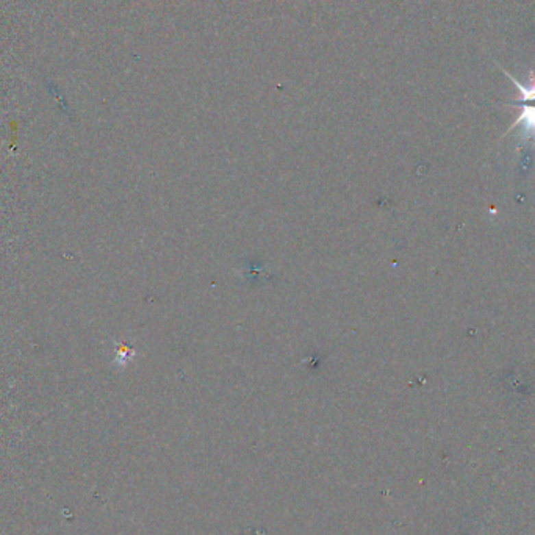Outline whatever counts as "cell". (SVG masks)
<instances>
[{"mask_svg":"<svg viewBox=\"0 0 535 535\" xmlns=\"http://www.w3.org/2000/svg\"><path fill=\"white\" fill-rule=\"evenodd\" d=\"M506 75L514 82L518 91H520V99L514 102V105L520 108V116H518L515 123L510 125V129L507 132L521 125L523 141H535V73H531V75H529L527 85H521L509 73H506Z\"/></svg>","mask_w":535,"mask_h":535,"instance_id":"obj_1","label":"cell"}]
</instances>
